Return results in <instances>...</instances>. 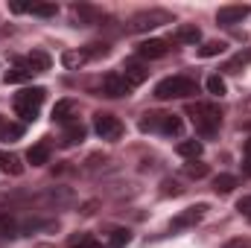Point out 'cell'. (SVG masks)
I'll return each instance as SVG.
<instances>
[{"label":"cell","mask_w":251,"mask_h":248,"mask_svg":"<svg viewBox=\"0 0 251 248\" xmlns=\"http://www.w3.org/2000/svg\"><path fill=\"white\" fill-rule=\"evenodd\" d=\"M85 134H88V128L79 123V120H76V123H67L64 125V131H62V143L64 146H76V143L85 140Z\"/></svg>","instance_id":"cell-14"},{"label":"cell","mask_w":251,"mask_h":248,"mask_svg":"<svg viewBox=\"0 0 251 248\" xmlns=\"http://www.w3.org/2000/svg\"><path fill=\"white\" fill-rule=\"evenodd\" d=\"M0 134H3V140H18V137L24 134V128H21L18 123H12V125H3V131H0Z\"/></svg>","instance_id":"cell-29"},{"label":"cell","mask_w":251,"mask_h":248,"mask_svg":"<svg viewBox=\"0 0 251 248\" xmlns=\"http://www.w3.org/2000/svg\"><path fill=\"white\" fill-rule=\"evenodd\" d=\"M181 117L176 114H161V111H152V114H143L140 120V131H152V134H167V137H178L181 134Z\"/></svg>","instance_id":"cell-2"},{"label":"cell","mask_w":251,"mask_h":248,"mask_svg":"<svg viewBox=\"0 0 251 248\" xmlns=\"http://www.w3.org/2000/svg\"><path fill=\"white\" fill-rule=\"evenodd\" d=\"M91 56H94L91 50H79V53H64V64H67V67H79V64L88 62Z\"/></svg>","instance_id":"cell-22"},{"label":"cell","mask_w":251,"mask_h":248,"mask_svg":"<svg viewBox=\"0 0 251 248\" xmlns=\"http://www.w3.org/2000/svg\"><path fill=\"white\" fill-rule=\"evenodd\" d=\"M18 234H21L18 219H12V216H0V246L9 243V240H15Z\"/></svg>","instance_id":"cell-16"},{"label":"cell","mask_w":251,"mask_h":248,"mask_svg":"<svg viewBox=\"0 0 251 248\" xmlns=\"http://www.w3.org/2000/svg\"><path fill=\"white\" fill-rule=\"evenodd\" d=\"M204 85H207V91H210L213 97H222V94H225V79H222L219 73L207 76V82H204Z\"/></svg>","instance_id":"cell-25"},{"label":"cell","mask_w":251,"mask_h":248,"mask_svg":"<svg viewBox=\"0 0 251 248\" xmlns=\"http://www.w3.org/2000/svg\"><path fill=\"white\" fill-rule=\"evenodd\" d=\"M243 152H246V161H251V137L246 140V146H243Z\"/></svg>","instance_id":"cell-34"},{"label":"cell","mask_w":251,"mask_h":248,"mask_svg":"<svg viewBox=\"0 0 251 248\" xmlns=\"http://www.w3.org/2000/svg\"><path fill=\"white\" fill-rule=\"evenodd\" d=\"M161 24H170V15L161 12V9H152V12H140L131 18V29L134 32H146V29H155Z\"/></svg>","instance_id":"cell-7"},{"label":"cell","mask_w":251,"mask_h":248,"mask_svg":"<svg viewBox=\"0 0 251 248\" xmlns=\"http://www.w3.org/2000/svg\"><path fill=\"white\" fill-rule=\"evenodd\" d=\"M249 62H251V50H246V53H237L231 62L225 64V70H228V73H237V67H246Z\"/></svg>","instance_id":"cell-26"},{"label":"cell","mask_w":251,"mask_h":248,"mask_svg":"<svg viewBox=\"0 0 251 248\" xmlns=\"http://www.w3.org/2000/svg\"><path fill=\"white\" fill-rule=\"evenodd\" d=\"M187 175L190 178H204V175H207V164H201V161H190L187 164Z\"/></svg>","instance_id":"cell-28"},{"label":"cell","mask_w":251,"mask_h":248,"mask_svg":"<svg viewBox=\"0 0 251 248\" xmlns=\"http://www.w3.org/2000/svg\"><path fill=\"white\" fill-rule=\"evenodd\" d=\"M53 120L56 123H76V102L73 99H62V102H56V108H53Z\"/></svg>","instance_id":"cell-12"},{"label":"cell","mask_w":251,"mask_h":248,"mask_svg":"<svg viewBox=\"0 0 251 248\" xmlns=\"http://www.w3.org/2000/svg\"><path fill=\"white\" fill-rule=\"evenodd\" d=\"M222 248H251V237H237V240L225 243Z\"/></svg>","instance_id":"cell-31"},{"label":"cell","mask_w":251,"mask_h":248,"mask_svg":"<svg viewBox=\"0 0 251 248\" xmlns=\"http://www.w3.org/2000/svg\"><path fill=\"white\" fill-rule=\"evenodd\" d=\"M70 248H102V246H100L97 240H91V237H82V240H76Z\"/></svg>","instance_id":"cell-32"},{"label":"cell","mask_w":251,"mask_h":248,"mask_svg":"<svg viewBox=\"0 0 251 248\" xmlns=\"http://www.w3.org/2000/svg\"><path fill=\"white\" fill-rule=\"evenodd\" d=\"M164 193H167V196H170V193H173V196H178L181 190H178V184H170V181H167V184H164Z\"/></svg>","instance_id":"cell-33"},{"label":"cell","mask_w":251,"mask_h":248,"mask_svg":"<svg viewBox=\"0 0 251 248\" xmlns=\"http://www.w3.org/2000/svg\"><path fill=\"white\" fill-rule=\"evenodd\" d=\"M102 240H105L108 248H126L128 240H131V234H128L126 228H108V231L102 234Z\"/></svg>","instance_id":"cell-15"},{"label":"cell","mask_w":251,"mask_h":248,"mask_svg":"<svg viewBox=\"0 0 251 248\" xmlns=\"http://www.w3.org/2000/svg\"><path fill=\"white\" fill-rule=\"evenodd\" d=\"M193 94H196V82L190 76H167L155 88L158 99H184V97H193Z\"/></svg>","instance_id":"cell-4"},{"label":"cell","mask_w":251,"mask_h":248,"mask_svg":"<svg viewBox=\"0 0 251 248\" xmlns=\"http://www.w3.org/2000/svg\"><path fill=\"white\" fill-rule=\"evenodd\" d=\"M167 41H161V38H149V41H143V44H137V53L143 56V59H161V56H167Z\"/></svg>","instance_id":"cell-10"},{"label":"cell","mask_w":251,"mask_h":248,"mask_svg":"<svg viewBox=\"0 0 251 248\" xmlns=\"http://www.w3.org/2000/svg\"><path fill=\"white\" fill-rule=\"evenodd\" d=\"M26 161H29L32 167H44V164L50 161V143H47V140H38L35 146H29Z\"/></svg>","instance_id":"cell-13"},{"label":"cell","mask_w":251,"mask_h":248,"mask_svg":"<svg viewBox=\"0 0 251 248\" xmlns=\"http://www.w3.org/2000/svg\"><path fill=\"white\" fill-rule=\"evenodd\" d=\"M237 210H240V213H243V216L251 222V196H243V198L237 201Z\"/></svg>","instance_id":"cell-30"},{"label":"cell","mask_w":251,"mask_h":248,"mask_svg":"<svg viewBox=\"0 0 251 248\" xmlns=\"http://www.w3.org/2000/svg\"><path fill=\"white\" fill-rule=\"evenodd\" d=\"M128 82H126L120 73H108L105 79H102V94L105 97H111V99H120V97H128Z\"/></svg>","instance_id":"cell-9"},{"label":"cell","mask_w":251,"mask_h":248,"mask_svg":"<svg viewBox=\"0 0 251 248\" xmlns=\"http://www.w3.org/2000/svg\"><path fill=\"white\" fill-rule=\"evenodd\" d=\"M94 131L102 137V140H117L120 134H123V123L114 117V114H97L94 117Z\"/></svg>","instance_id":"cell-5"},{"label":"cell","mask_w":251,"mask_h":248,"mask_svg":"<svg viewBox=\"0 0 251 248\" xmlns=\"http://www.w3.org/2000/svg\"><path fill=\"white\" fill-rule=\"evenodd\" d=\"M123 70H126V73H120V76L128 82V88H137V85H143V82H146V76H149V70H146L140 62H128Z\"/></svg>","instance_id":"cell-11"},{"label":"cell","mask_w":251,"mask_h":248,"mask_svg":"<svg viewBox=\"0 0 251 248\" xmlns=\"http://www.w3.org/2000/svg\"><path fill=\"white\" fill-rule=\"evenodd\" d=\"M21 64L29 67L32 73H38V70H47V67H50V56H47V53H29L26 59H21Z\"/></svg>","instance_id":"cell-17"},{"label":"cell","mask_w":251,"mask_h":248,"mask_svg":"<svg viewBox=\"0 0 251 248\" xmlns=\"http://www.w3.org/2000/svg\"><path fill=\"white\" fill-rule=\"evenodd\" d=\"M26 79H32V70H29V67H24L21 62H18L15 67H12V70H9V73H6V82H9V85L26 82Z\"/></svg>","instance_id":"cell-21"},{"label":"cell","mask_w":251,"mask_h":248,"mask_svg":"<svg viewBox=\"0 0 251 248\" xmlns=\"http://www.w3.org/2000/svg\"><path fill=\"white\" fill-rule=\"evenodd\" d=\"M204 213H207V204H193V207L181 210V213L170 222V228H173V231H187V228H196V225L204 219Z\"/></svg>","instance_id":"cell-6"},{"label":"cell","mask_w":251,"mask_h":248,"mask_svg":"<svg viewBox=\"0 0 251 248\" xmlns=\"http://www.w3.org/2000/svg\"><path fill=\"white\" fill-rule=\"evenodd\" d=\"M187 114L193 117V125L201 137H213L222 125V111L213 102H193L187 108Z\"/></svg>","instance_id":"cell-1"},{"label":"cell","mask_w":251,"mask_h":248,"mask_svg":"<svg viewBox=\"0 0 251 248\" xmlns=\"http://www.w3.org/2000/svg\"><path fill=\"white\" fill-rule=\"evenodd\" d=\"M222 50H225V44H222V41H207V44H201V47H199V56L210 59V56H219Z\"/></svg>","instance_id":"cell-27"},{"label":"cell","mask_w":251,"mask_h":248,"mask_svg":"<svg viewBox=\"0 0 251 248\" xmlns=\"http://www.w3.org/2000/svg\"><path fill=\"white\" fill-rule=\"evenodd\" d=\"M249 15H251V6H222L216 12V21L222 26H234V24H243Z\"/></svg>","instance_id":"cell-8"},{"label":"cell","mask_w":251,"mask_h":248,"mask_svg":"<svg viewBox=\"0 0 251 248\" xmlns=\"http://www.w3.org/2000/svg\"><path fill=\"white\" fill-rule=\"evenodd\" d=\"M176 152H178L181 158H190V161H196V158L201 155V143H199V140H181Z\"/></svg>","instance_id":"cell-20"},{"label":"cell","mask_w":251,"mask_h":248,"mask_svg":"<svg viewBox=\"0 0 251 248\" xmlns=\"http://www.w3.org/2000/svg\"><path fill=\"white\" fill-rule=\"evenodd\" d=\"M234 187H237V178L234 175H216L213 178V190L216 193H231Z\"/></svg>","instance_id":"cell-23"},{"label":"cell","mask_w":251,"mask_h":248,"mask_svg":"<svg viewBox=\"0 0 251 248\" xmlns=\"http://www.w3.org/2000/svg\"><path fill=\"white\" fill-rule=\"evenodd\" d=\"M0 131H3V120H0Z\"/></svg>","instance_id":"cell-35"},{"label":"cell","mask_w":251,"mask_h":248,"mask_svg":"<svg viewBox=\"0 0 251 248\" xmlns=\"http://www.w3.org/2000/svg\"><path fill=\"white\" fill-rule=\"evenodd\" d=\"M44 97H47L44 88H26V91H21V94L15 97V114H18L24 123H32V120L38 117V111H41Z\"/></svg>","instance_id":"cell-3"},{"label":"cell","mask_w":251,"mask_h":248,"mask_svg":"<svg viewBox=\"0 0 251 248\" xmlns=\"http://www.w3.org/2000/svg\"><path fill=\"white\" fill-rule=\"evenodd\" d=\"M0 170L9 173V175H21V173H24L18 155H12V152H0Z\"/></svg>","instance_id":"cell-18"},{"label":"cell","mask_w":251,"mask_h":248,"mask_svg":"<svg viewBox=\"0 0 251 248\" xmlns=\"http://www.w3.org/2000/svg\"><path fill=\"white\" fill-rule=\"evenodd\" d=\"M199 38H201L199 26H178L176 29V41L178 44H199Z\"/></svg>","instance_id":"cell-19"},{"label":"cell","mask_w":251,"mask_h":248,"mask_svg":"<svg viewBox=\"0 0 251 248\" xmlns=\"http://www.w3.org/2000/svg\"><path fill=\"white\" fill-rule=\"evenodd\" d=\"M26 12H32V15H38V18H53L59 9H56L53 3H35V6H26Z\"/></svg>","instance_id":"cell-24"}]
</instances>
